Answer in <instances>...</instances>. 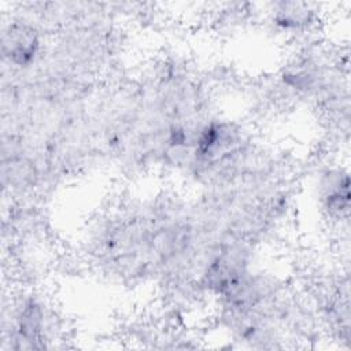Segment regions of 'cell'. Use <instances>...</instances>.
I'll list each match as a JSON object with an SVG mask.
<instances>
[{
    "label": "cell",
    "mask_w": 351,
    "mask_h": 351,
    "mask_svg": "<svg viewBox=\"0 0 351 351\" xmlns=\"http://www.w3.org/2000/svg\"><path fill=\"white\" fill-rule=\"evenodd\" d=\"M1 47L4 62L22 70L34 66L44 51L40 32L29 22L18 19L4 25Z\"/></svg>",
    "instance_id": "cell-1"
},
{
    "label": "cell",
    "mask_w": 351,
    "mask_h": 351,
    "mask_svg": "<svg viewBox=\"0 0 351 351\" xmlns=\"http://www.w3.org/2000/svg\"><path fill=\"white\" fill-rule=\"evenodd\" d=\"M318 202L328 217L347 221L350 210V178L347 170L332 167L322 171L318 181Z\"/></svg>",
    "instance_id": "cell-2"
}]
</instances>
